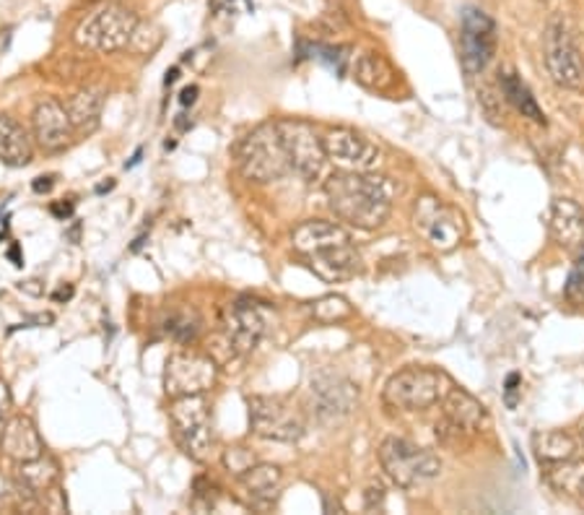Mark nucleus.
Returning a JSON list of instances; mask_svg holds the SVG:
<instances>
[{
    "mask_svg": "<svg viewBox=\"0 0 584 515\" xmlns=\"http://www.w3.org/2000/svg\"><path fill=\"white\" fill-rule=\"evenodd\" d=\"M325 198L340 222L367 232L380 230L393 211V188L372 172L338 169L325 180Z\"/></svg>",
    "mask_w": 584,
    "mask_h": 515,
    "instance_id": "f257e3e1",
    "label": "nucleus"
},
{
    "mask_svg": "<svg viewBox=\"0 0 584 515\" xmlns=\"http://www.w3.org/2000/svg\"><path fill=\"white\" fill-rule=\"evenodd\" d=\"M236 165L249 182H276L291 172L278 123L257 125L253 134L242 138L236 149Z\"/></svg>",
    "mask_w": 584,
    "mask_h": 515,
    "instance_id": "f03ea898",
    "label": "nucleus"
},
{
    "mask_svg": "<svg viewBox=\"0 0 584 515\" xmlns=\"http://www.w3.org/2000/svg\"><path fill=\"white\" fill-rule=\"evenodd\" d=\"M449 388H453V380L447 378V372L434 370V367H405L384 382L382 399L390 409L413 414V411H426L439 403Z\"/></svg>",
    "mask_w": 584,
    "mask_h": 515,
    "instance_id": "7ed1b4c3",
    "label": "nucleus"
},
{
    "mask_svg": "<svg viewBox=\"0 0 584 515\" xmlns=\"http://www.w3.org/2000/svg\"><path fill=\"white\" fill-rule=\"evenodd\" d=\"M138 17L125 6H102L81 21L73 32V42L88 53H120L132 42Z\"/></svg>",
    "mask_w": 584,
    "mask_h": 515,
    "instance_id": "20e7f679",
    "label": "nucleus"
},
{
    "mask_svg": "<svg viewBox=\"0 0 584 515\" xmlns=\"http://www.w3.org/2000/svg\"><path fill=\"white\" fill-rule=\"evenodd\" d=\"M380 463L387 480L401 490L424 487L442 474L439 455L405 438H384L380 445Z\"/></svg>",
    "mask_w": 584,
    "mask_h": 515,
    "instance_id": "39448f33",
    "label": "nucleus"
},
{
    "mask_svg": "<svg viewBox=\"0 0 584 515\" xmlns=\"http://www.w3.org/2000/svg\"><path fill=\"white\" fill-rule=\"evenodd\" d=\"M169 422H172L174 443L188 459L205 463L213 451V427L211 409L205 396H182L172 399L169 407Z\"/></svg>",
    "mask_w": 584,
    "mask_h": 515,
    "instance_id": "423d86ee",
    "label": "nucleus"
},
{
    "mask_svg": "<svg viewBox=\"0 0 584 515\" xmlns=\"http://www.w3.org/2000/svg\"><path fill=\"white\" fill-rule=\"evenodd\" d=\"M413 227L439 253H449L465 240L463 213L436 196L416 198V203H413Z\"/></svg>",
    "mask_w": 584,
    "mask_h": 515,
    "instance_id": "0eeeda50",
    "label": "nucleus"
},
{
    "mask_svg": "<svg viewBox=\"0 0 584 515\" xmlns=\"http://www.w3.org/2000/svg\"><path fill=\"white\" fill-rule=\"evenodd\" d=\"M249 407V430L263 440H276V443H297L307 432L305 417L299 414L291 403L276 396H253Z\"/></svg>",
    "mask_w": 584,
    "mask_h": 515,
    "instance_id": "6e6552de",
    "label": "nucleus"
},
{
    "mask_svg": "<svg viewBox=\"0 0 584 515\" xmlns=\"http://www.w3.org/2000/svg\"><path fill=\"white\" fill-rule=\"evenodd\" d=\"M497 55V24L486 11L465 9L460 19V63L468 76H480Z\"/></svg>",
    "mask_w": 584,
    "mask_h": 515,
    "instance_id": "1a4fd4ad",
    "label": "nucleus"
},
{
    "mask_svg": "<svg viewBox=\"0 0 584 515\" xmlns=\"http://www.w3.org/2000/svg\"><path fill=\"white\" fill-rule=\"evenodd\" d=\"M219 367L211 357L192 355V351H177L167 359L164 388L169 399L182 396H205L216 386Z\"/></svg>",
    "mask_w": 584,
    "mask_h": 515,
    "instance_id": "9d476101",
    "label": "nucleus"
},
{
    "mask_svg": "<svg viewBox=\"0 0 584 515\" xmlns=\"http://www.w3.org/2000/svg\"><path fill=\"white\" fill-rule=\"evenodd\" d=\"M278 128L288 161H291V172H297L307 182L320 178L328 154H325L322 138L317 136L315 125H309L307 120H278Z\"/></svg>",
    "mask_w": 584,
    "mask_h": 515,
    "instance_id": "9b49d317",
    "label": "nucleus"
},
{
    "mask_svg": "<svg viewBox=\"0 0 584 515\" xmlns=\"http://www.w3.org/2000/svg\"><path fill=\"white\" fill-rule=\"evenodd\" d=\"M545 69L561 90H580L584 84L582 53L561 19H553L545 32Z\"/></svg>",
    "mask_w": 584,
    "mask_h": 515,
    "instance_id": "f8f14e48",
    "label": "nucleus"
},
{
    "mask_svg": "<svg viewBox=\"0 0 584 515\" xmlns=\"http://www.w3.org/2000/svg\"><path fill=\"white\" fill-rule=\"evenodd\" d=\"M325 154L338 169L349 172H372L380 165V149L353 128H332L322 138Z\"/></svg>",
    "mask_w": 584,
    "mask_h": 515,
    "instance_id": "ddd939ff",
    "label": "nucleus"
},
{
    "mask_svg": "<svg viewBox=\"0 0 584 515\" xmlns=\"http://www.w3.org/2000/svg\"><path fill=\"white\" fill-rule=\"evenodd\" d=\"M268 328L263 307L253 303V299H236L234 305L226 307L224 320H221V330H224L226 347L232 349V355H247L253 351Z\"/></svg>",
    "mask_w": 584,
    "mask_h": 515,
    "instance_id": "4468645a",
    "label": "nucleus"
},
{
    "mask_svg": "<svg viewBox=\"0 0 584 515\" xmlns=\"http://www.w3.org/2000/svg\"><path fill=\"white\" fill-rule=\"evenodd\" d=\"M486 419V409L476 396L463 388H449L442 399V438L463 440L476 435Z\"/></svg>",
    "mask_w": 584,
    "mask_h": 515,
    "instance_id": "2eb2a0df",
    "label": "nucleus"
},
{
    "mask_svg": "<svg viewBox=\"0 0 584 515\" xmlns=\"http://www.w3.org/2000/svg\"><path fill=\"white\" fill-rule=\"evenodd\" d=\"M32 130L36 144H40L42 151L57 154L63 149H68L73 141V123L68 117V109H65L63 102H57L53 97H44L36 102L34 113H32Z\"/></svg>",
    "mask_w": 584,
    "mask_h": 515,
    "instance_id": "dca6fc26",
    "label": "nucleus"
},
{
    "mask_svg": "<svg viewBox=\"0 0 584 515\" xmlns=\"http://www.w3.org/2000/svg\"><path fill=\"white\" fill-rule=\"evenodd\" d=\"M549 232L556 245L566 250H584V209L572 198H556L549 211Z\"/></svg>",
    "mask_w": 584,
    "mask_h": 515,
    "instance_id": "f3484780",
    "label": "nucleus"
},
{
    "mask_svg": "<svg viewBox=\"0 0 584 515\" xmlns=\"http://www.w3.org/2000/svg\"><path fill=\"white\" fill-rule=\"evenodd\" d=\"M236 482H240L242 492H245L247 507H253V511H270L278 500L284 474H280L278 466L257 461L253 469H247L245 474L236 476Z\"/></svg>",
    "mask_w": 584,
    "mask_h": 515,
    "instance_id": "a211bd4d",
    "label": "nucleus"
},
{
    "mask_svg": "<svg viewBox=\"0 0 584 515\" xmlns=\"http://www.w3.org/2000/svg\"><path fill=\"white\" fill-rule=\"evenodd\" d=\"M351 234L336 222H325V219H307L297 230L291 232V245L301 258L322 253L328 248L349 245Z\"/></svg>",
    "mask_w": 584,
    "mask_h": 515,
    "instance_id": "6ab92c4d",
    "label": "nucleus"
},
{
    "mask_svg": "<svg viewBox=\"0 0 584 515\" xmlns=\"http://www.w3.org/2000/svg\"><path fill=\"white\" fill-rule=\"evenodd\" d=\"M305 261H307V266L328 284L349 282V278H353L361 271V255L351 242L349 245L328 248V250H322V253L307 255Z\"/></svg>",
    "mask_w": 584,
    "mask_h": 515,
    "instance_id": "aec40b11",
    "label": "nucleus"
},
{
    "mask_svg": "<svg viewBox=\"0 0 584 515\" xmlns=\"http://www.w3.org/2000/svg\"><path fill=\"white\" fill-rule=\"evenodd\" d=\"M0 448L9 459L26 463L44 455V443L40 438V430L29 417H13L9 424H6L3 435H0Z\"/></svg>",
    "mask_w": 584,
    "mask_h": 515,
    "instance_id": "412c9836",
    "label": "nucleus"
},
{
    "mask_svg": "<svg viewBox=\"0 0 584 515\" xmlns=\"http://www.w3.org/2000/svg\"><path fill=\"white\" fill-rule=\"evenodd\" d=\"M34 157L32 136L17 117L0 115V161L9 167H26Z\"/></svg>",
    "mask_w": 584,
    "mask_h": 515,
    "instance_id": "4be33fe9",
    "label": "nucleus"
},
{
    "mask_svg": "<svg viewBox=\"0 0 584 515\" xmlns=\"http://www.w3.org/2000/svg\"><path fill=\"white\" fill-rule=\"evenodd\" d=\"M353 78H357L364 90L380 94L390 92L397 84V73L393 71V65L387 63V57L380 53L359 55L357 63H353Z\"/></svg>",
    "mask_w": 584,
    "mask_h": 515,
    "instance_id": "5701e85b",
    "label": "nucleus"
},
{
    "mask_svg": "<svg viewBox=\"0 0 584 515\" xmlns=\"http://www.w3.org/2000/svg\"><path fill=\"white\" fill-rule=\"evenodd\" d=\"M532 453L541 466L545 463H559L566 459H574L576 451H580V440H574L564 430H538L532 432Z\"/></svg>",
    "mask_w": 584,
    "mask_h": 515,
    "instance_id": "b1692460",
    "label": "nucleus"
},
{
    "mask_svg": "<svg viewBox=\"0 0 584 515\" xmlns=\"http://www.w3.org/2000/svg\"><path fill=\"white\" fill-rule=\"evenodd\" d=\"M545 482L551 484L559 495L584 500V459H566L559 463H545Z\"/></svg>",
    "mask_w": 584,
    "mask_h": 515,
    "instance_id": "393cba45",
    "label": "nucleus"
},
{
    "mask_svg": "<svg viewBox=\"0 0 584 515\" xmlns=\"http://www.w3.org/2000/svg\"><path fill=\"white\" fill-rule=\"evenodd\" d=\"M102 107H105V97H102V92L84 90V92L73 94V97L65 102V109H68L73 130H76V134H94V130L99 128Z\"/></svg>",
    "mask_w": 584,
    "mask_h": 515,
    "instance_id": "a878e982",
    "label": "nucleus"
},
{
    "mask_svg": "<svg viewBox=\"0 0 584 515\" xmlns=\"http://www.w3.org/2000/svg\"><path fill=\"white\" fill-rule=\"evenodd\" d=\"M499 84H501V92H505V99L517 109V113H520L522 117H528V120H532V123L545 125V115H543L541 105H538V99L532 97L528 84H524V81L517 76V73H512V71L501 73Z\"/></svg>",
    "mask_w": 584,
    "mask_h": 515,
    "instance_id": "bb28decb",
    "label": "nucleus"
},
{
    "mask_svg": "<svg viewBox=\"0 0 584 515\" xmlns=\"http://www.w3.org/2000/svg\"><path fill=\"white\" fill-rule=\"evenodd\" d=\"M351 315H353V307L349 305V299L338 297V294H328V297H320L317 303H312V318L317 323H325V326L349 320Z\"/></svg>",
    "mask_w": 584,
    "mask_h": 515,
    "instance_id": "cd10ccee",
    "label": "nucleus"
},
{
    "mask_svg": "<svg viewBox=\"0 0 584 515\" xmlns=\"http://www.w3.org/2000/svg\"><path fill=\"white\" fill-rule=\"evenodd\" d=\"M564 294L566 299L576 307H584V253H580L576 258L574 269L569 271V278L564 284Z\"/></svg>",
    "mask_w": 584,
    "mask_h": 515,
    "instance_id": "c85d7f7f",
    "label": "nucleus"
},
{
    "mask_svg": "<svg viewBox=\"0 0 584 515\" xmlns=\"http://www.w3.org/2000/svg\"><path fill=\"white\" fill-rule=\"evenodd\" d=\"M255 463H257V459H255V453L249 451V448L236 445V448H229V451L224 453V469L234 476H242L247 469H253Z\"/></svg>",
    "mask_w": 584,
    "mask_h": 515,
    "instance_id": "c756f323",
    "label": "nucleus"
},
{
    "mask_svg": "<svg viewBox=\"0 0 584 515\" xmlns=\"http://www.w3.org/2000/svg\"><path fill=\"white\" fill-rule=\"evenodd\" d=\"M6 507H26V495L21 484H13L6 476H0V511Z\"/></svg>",
    "mask_w": 584,
    "mask_h": 515,
    "instance_id": "7c9ffc66",
    "label": "nucleus"
},
{
    "mask_svg": "<svg viewBox=\"0 0 584 515\" xmlns=\"http://www.w3.org/2000/svg\"><path fill=\"white\" fill-rule=\"evenodd\" d=\"M167 334H172L177 341H192L198 334V323H190L188 318H172L167 323Z\"/></svg>",
    "mask_w": 584,
    "mask_h": 515,
    "instance_id": "2f4dec72",
    "label": "nucleus"
},
{
    "mask_svg": "<svg viewBox=\"0 0 584 515\" xmlns=\"http://www.w3.org/2000/svg\"><path fill=\"white\" fill-rule=\"evenodd\" d=\"M9 407H11V391H9V386L0 380V417H3V411Z\"/></svg>",
    "mask_w": 584,
    "mask_h": 515,
    "instance_id": "473e14b6",
    "label": "nucleus"
},
{
    "mask_svg": "<svg viewBox=\"0 0 584 515\" xmlns=\"http://www.w3.org/2000/svg\"><path fill=\"white\" fill-rule=\"evenodd\" d=\"M195 99H198V86H188V90H182V94H180L182 107L195 105Z\"/></svg>",
    "mask_w": 584,
    "mask_h": 515,
    "instance_id": "72a5a7b5",
    "label": "nucleus"
},
{
    "mask_svg": "<svg viewBox=\"0 0 584 515\" xmlns=\"http://www.w3.org/2000/svg\"><path fill=\"white\" fill-rule=\"evenodd\" d=\"M517 382H520V375H509V380H507V396H509V403H512V393L517 391Z\"/></svg>",
    "mask_w": 584,
    "mask_h": 515,
    "instance_id": "f704fd0d",
    "label": "nucleus"
},
{
    "mask_svg": "<svg viewBox=\"0 0 584 515\" xmlns=\"http://www.w3.org/2000/svg\"><path fill=\"white\" fill-rule=\"evenodd\" d=\"M50 188H53V178H36L34 182L36 193H42V190H50Z\"/></svg>",
    "mask_w": 584,
    "mask_h": 515,
    "instance_id": "c9c22d12",
    "label": "nucleus"
},
{
    "mask_svg": "<svg viewBox=\"0 0 584 515\" xmlns=\"http://www.w3.org/2000/svg\"><path fill=\"white\" fill-rule=\"evenodd\" d=\"M73 211V206H53V213H57V217H68V213Z\"/></svg>",
    "mask_w": 584,
    "mask_h": 515,
    "instance_id": "e433bc0d",
    "label": "nucleus"
},
{
    "mask_svg": "<svg viewBox=\"0 0 584 515\" xmlns=\"http://www.w3.org/2000/svg\"><path fill=\"white\" fill-rule=\"evenodd\" d=\"M177 76H180V69H172V71H167V81H164V84L169 86V84H174V81H177Z\"/></svg>",
    "mask_w": 584,
    "mask_h": 515,
    "instance_id": "4c0bfd02",
    "label": "nucleus"
},
{
    "mask_svg": "<svg viewBox=\"0 0 584 515\" xmlns=\"http://www.w3.org/2000/svg\"><path fill=\"white\" fill-rule=\"evenodd\" d=\"M576 435H580V448L584 451V419L580 422V430H576Z\"/></svg>",
    "mask_w": 584,
    "mask_h": 515,
    "instance_id": "58836bf2",
    "label": "nucleus"
}]
</instances>
